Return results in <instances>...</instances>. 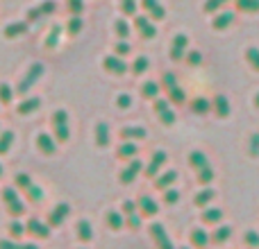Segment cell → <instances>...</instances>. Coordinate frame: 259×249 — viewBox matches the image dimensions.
<instances>
[{
	"label": "cell",
	"mask_w": 259,
	"mask_h": 249,
	"mask_svg": "<svg viewBox=\"0 0 259 249\" xmlns=\"http://www.w3.org/2000/svg\"><path fill=\"white\" fill-rule=\"evenodd\" d=\"M161 89H164L166 95H168V102H173V104L187 102V93L178 86V77H175V73H164V77H161Z\"/></svg>",
	"instance_id": "6da1fadb"
},
{
	"label": "cell",
	"mask_w": 259,
	"mask_h": 249,
	"mask_svg": "<svg viewBox=\"0 0 259 249\" xmlns=\"http://www.w3.org/2000/svg\"><path fill=\"white\" fill-rule=\"evenodd\" d=\"M53 122V129H55V141L57 143H66L71 138V127H68V113L64 109H57L50 118Z\"/></svg>",
	"instance_id": "7a4b0ae2"
},
{
	"label": "cell",
	"mask_w": 259,
	"mask_h": 249,
	"mask_svg": "<svg viewBox=\"0 0 259 249\" xmlns=\"http://www.w3.org/2000/svg\"><path fill=\"white\" fill-rule=\"evenodd\" d=\"M44 75V64H32L30 66V71H27V75L23 77V82L18 84V89H16V93H21V95H25L27 91L32 89V84H36L39 82V77Z\"/></svg>",
	"instance_id": "3957f363"
},
{
	"label": "cell",
	"mask_w": 259,
	"mask_h": 249,
	"mask_svg": "<svg viewBox=\"0 0 259 249\" xmlns=\"http://www.w3.org/2000/svg\"><path fill=\"white\" fill-rule=\"evenodd\" d=\"M150 236H152V240H155L157 249H175V245L170 242V236L166 233L164 224L152 222V224H150Z\"/></svg>",
	"instance_id": "277c9868"
},
{
	"label": "cell",
	"mask_w": 259,
	"mask_h": 249,
	"mask_svg": "<svg viewBox=\"0 0 259 249\" xmlns=\"http://www.w3.org/2000/svg\"><path fill=\"white\" fill-rule=\"evenodd\" d=\"M68 215H71V204H66V202H59V204L48 213V227H53V229L62 227L64 220H66Z\"/></svg>",
	"instance_id": "5b68a950"
},
{
	"label": "cell",
	"mask_w": 259,
	"mask_h": 249,
	"mask_svg": "<svg viewBox=\"0 0 259 249\" xmlns=\"http://www.w3.org/2000/svg\"><path fill=\"white\" fill-rule=\"evenodd\" d=\"M143 161H139V159H132L130 163L125 165V168L121 170V174H118V179H121V183H125V186H130V183L134 181V179L139 177V174L143 172Z\"/></svg>",
	"instance_id": "8992f818"
},
{
	"label": "cell",
	"mask_w": 259,
	"mask_h": 249,
	"mask_svg": "<svg viewBox=\"0 0 259 249\" xmlns=\"http://www.w3.org/2000/svg\"><path fill=\"white\" fill-rule=\"evenodd\" d=\"M187 48H189V36L187 34H175L173 41H170V59L173 61H180V59H184V54H187Z\"/></svg>",
	"instance_id": "52a82bcc"
},
{
	"label": "cell",
	"mask_w": 259,
	"mask_h": 249,
	"mask_svg": "<svg viewBox=\"0 0 259 249\" xmlns=\"http://www.w3.org/2000/svg\"><path fill=\"white\" fill-rule=\"evenodd\" d=\"M166 159H168V154H166L164 150H157L155 154H152V159H150V163L143 168V174H146L148 179H155L157 174H159V168L166 163Z\"/></svg>",
	"instance_id": "ba28073f"
},
{
	"label": "cell",
	"mask_w": 259,
	"mask_h": 249,
	"mask_svg": "<svg viewBox=\"0 0 259 249\" xmlns=\"http://www.w3.org/2000/svg\"><path fill=\"white\" fill-rule=\"evenodd\" d=\"M137 211L141 213V218H152V215L159 213V204L150 195H141L137 200Z\"/></svg>",
	"instance_id": "9c48e42d"
},
{
	"label": "cell",
	"mask_w": 259,
	"mask_h": 249,
	"mask_svg": "<svg viewBox=\"0 0 259 249\" xmlns=\"http://www.w3.org/2000/svg\"><path fill=\"white\" fill-rule=\"evenodd\" d=\"M25 233H30V236L46 240V238L50 236V227L41 222L39 218H30V220H27V224H25Z\"/></svg>",
	"instance_id": "30bf717a"
},
{
	"label": "cell",
	"mask_w": 259,
	"mask_h": 249,
	"mask_svg": "<svg viewBox=\"0 0 259 249\" xmlns=\"http://www.w3.org/2000/svg\"><path fill=\"white\" fill-rule=\"evenodd\" d=\"M103 66H105V71L112 73V75H123V73H127V64L123 61V57H118V54H109V57H105Z\"/></svg>",
	"instance_id": "8fae6325"
},
{
	"label": "cell",
	"mask_w": 259,
	"mask_h": 249,
	"mask_svg": "<svg viewBox=\"0 0 259 249\" xmlns=\"http://www.w3.org/2000/svg\"><path fill=\"white\" fill-rule=\"evenodd\" d=\"M134 27L139 30V34H141L143 39H155L157 36L155 25H152V21L148 16H137L134 18Z\"/></svg>",
	"instance_id": "7c38bea8"
},
{
	"label": "cell",
	"mask_w": 259,
	"mask_h": 249,
	"mask_svg": "<svg viewBox=\"0 0 259 249\" xmlns=\"http://www.w3.org/2000/svg\"><path fill=\"white\" fill-rule=\"evenodd\" d=\"M36 147H39V152L44 156H53L57 152V143H55V138L50 134H39L36 136Z\"/></svg>",
	"instance_id": "4fadbf2b"
},
{
	"label": "cell",
	"mask_w": 259,
	"mask_h": 249,
	"mask_svg": "<svg viewBox=\"0 0 259 249\" xmlns=\"http://www.w3.org/2000/svg\"><path fill=\"white\" fill-rule=\"evenodd\" d=\"M141 5L152 21H164L166 18V9L159 5V0H141Z\"/></svg>",
	"instance_id": "5bb4252c"
},
{
	"label": "cell",
	"mask_w": 259,
	"mask_h": 249,
	"mask_svg": "<svg viewBox=\"0 0 259 249\" xmlns=\"http://www.w3.org/2000/svg\"><path fill=\"white\" fill-rule=\"evenodd\" d=\"M189 238H191V245L196 249H207L211 245V233H207L205 229H193Z\"/></svg>",
	"instance_id": "9a60e30c"
},
{
	"label": "cell",
	"mask_w": 259,
	"mask_h": 249,
	"mask_svg": "<svg viewBox=\"0 0 259 249\" xmlns=\"http://www.w3.org/2000/svg\"><path fill=\"white\" fill-rule=\"evenodd\" d=\"M175 179H178V172H175V170H166V172H161L155 177V188L161 193L168 191V188L175 183Z\"/></svg>",
	"instance_id": "2e32d148"
},
{
	"label": "cell",
	"mask_w": 259,
	"mask_h": 249,
	"mask_svg": "<svg viewBox=\"0 0 259 249\" xmlns=\"http://www.w3.org/2000/svg\"><path fill=\"white\" fill-rule=\"evenodd\" d=\"M148 136V132L139 125H127V127L121 129V138L123 141H143Z\"/></svg>",
	"instance_id": "e0dca14e"
},
{
	"label": "cell",
	"mask_w": 259,
	"mask_h": 249,
	"mask_svg": "<svg viewBox=\"0 0 259 249\" xmlns=\"http://www.w3.org/2000/svg\"><path fill=\"white\" fill-rule=\"evenodd\" d=\"M211 109L216 111L219 118H228L230 113H232V109H230V100L225 98V95H216V98L211 100Z\"/></svg>",
	"instance_id": "ac0fdd59"
},
{
	"label": "cell",
	"mask_w": 259,
	"mask_h": 249,
	"mask_svg": "<svg viewBox=\"0 0 259 249\" xmlns=\"http://www.w3.org/2000/svg\"><path fill=\"white\" fill-rule=\"evenodd\" d=\"M137 145H134L132 141H125V143H121L118 145V150H116V156L118 159H123V161H132V159H137Z\"/></svg>",
	"instance_id": "d6986e66"
},
{
	"label": "cell",
	"mask_w": 259,
	"mask_h": 249,
	"mask_svg": "<svg viewBox=\"0 0 259 249\" xmlns=\"http://www.w3.org/2000/svg\"><path fill=\"white\" fill-rule=\"evenodd\" d=\"M189 165H191L193 170H200V168H205V165H209V159H207V154L205 152H200V150H193V152H189Z\"/></svg>",
	"instance_id": "ffe728a7"
},
{
	"label": "cell",
	"mask_w": 259,
	"mask_h": 249,
	"mask_svg": "<svg viewBox=\"0 0 259 249\" xmlns=\"http://www.w3.org/2000/svg\"><path fill=\"white\" fill-rule=\"evenodd\" d=\"M75 233H77V238H80L82 242L94 240V227H91L89 220H80V222H77V227H75Z\"/></svg>",
	"instance_id": "44dd1931"
},
{
	"label": "cell",
	"mask_w": 259,
	"mask_h": 249,
	"mask_svg": "<svg viewBox=\"0 0 259 249\" xmlns=\"http://www.w3.org/2000/svg\"><path fill=\"white\" fill-rule=\"evenodd\" d=\"M232 23H234V14L221 12V14H216V16H214V21H211V27H214V30H228Z\"/></svg>",
	"instance_id": "7402d4cb"
},
{
	"label": "cell",
	"mask_w": 259,
	"mask_h": 249,
	"mask_svg": "<svg viewBox=\"0 0 259 249\" xmlns=\"http://www.w3.org/2000/svg\"><path fill=\"white\" fill-rule=\"evenodd\" d=\"M27 32V21H16V23H9L5 27V36L7 39H16V36H23Z\"/></svg>",
	"instance_id": "603a6c76"
},
{
	"label": "cell",
	"mask_w": 259,
	"mask_h": 249,
	"mask_svg": "<svg viewBox=\"0 0 259 249\" xmlns=\"http://www.w3.org/2000/svg\"><path fill=\"white\" fill-rule=\"evenodd\" d=\"M96 145L98 147H107L109 145V125L100 120L96 125Z\"/></svg>",
	"instance_id": "cb8c5ba5"
},
{
	"label": "cell",
	"mask_w": 259,
	"mask_h": 249,
	"mask_svg": "<svg viewBox=\"0 0 259 249\" xmlns=\"http://www.w3.org/2000/svg\"><path fill=\"white\" fill-rule=\"evenodd\" d=\"M107 227L112 229V231H121V229L125 227V215L118 213V211H109L107 213Z\"/></svg>",
	"instance_id": "d4e9b609"
},
{
	"label": "cell",
	"mask_w": 259,
	"mask_h": 249,
	"mask_svg": "<svg viewBox=\"0 0 259 249\" xmlns=\"http://www.w3.org/2000/svg\"><path fill=\"white\" fill-rule=\"evenodd\" d=\"M39 104H41L39 98H27V100H23V102L18 104L16 111L21 113V116H30V113H34L36 109H39Z\"/></svg>",
	"instance_id": "484cf974"
},
{
	"label": "cell",
	"mask_w": 259,
	"mask_h": 249,
	"mask_svg": "<svg viewBox=\"0 0 259 249\" xmlns=\"http://www.w3.org/2000/svg\"><path fill=\"white\" fill-rule=\"evenodd\" d=\"M200 220H202V224H219L221 220H223V211L221 209H205L202 211V215H200Z\"/></svg>",
	"instance_id": "4316f807"
},
{
	"label": "cell",
	"mask_w": 259,
	"mask_h": 249,
	"mask_svg": "<svg viewBox=\"0 0 259 249\" xmlns=\"http://www.w3.org/2000/svg\"><path fill=\"white\" fill-rule=\"evenodd\" d=\"M191 111L198 113V116H205L207 111H211V100H207V98H196V100L191 102Z\"/></svg>",
	"instance_id": "83f0119b"
},
{
	"label": "cell",
	"mask_w": 259,
	"mask_h": 249,
	"mask_svg": "<svg viewBox=\"0 0 259 249\" xmlns=\"http://www.w3.org/2000/svg\"><path fill=\"white\" fill-rule=\"evenodd\" d=\"M230 238H232V229L230 227H216V231L211 233V242H216V245H223Z\"/></svg>",
	"instance_id": "f1b7e54d"
},
{
	"label": "cell",
	"mask_w": 259,
	"mask_h": 249,
	"mask_svg": "<svg viewBox=\"0 0 259 249\" xmlns=\"http://www.w3.org/2000/svg\"><path fill=\"white\" fill-rule=\"evenodd\" d=\"M161 86L157 84V82H146V84L141 86V95L146 100H157V95H159Z\"/></svg>",
	"instance_id": "f546056e"
},
{
	"label": "cell",
	"mask_w": 259,
	"mask_h": 249,
	"mask_svg": "<svg viewBox=\"0 0 259 249\" xmlns=\"http://www.w3.org/2000/svg\"><path fill=\"white\" fill-rule=\"evenodd\" d=\"M237 9L243 14H257L259 12V0H234Z\"/></svg>",
	"instance_id": "4dcf8cb0"
},
{
	"label": "cell",
	"mask_w": 259,
	"mask_h": 249,
	"mask_svg": "<svg viewBox=\"0 0 259 249\" xmlns=\"http://www.w3.org/2000/svg\"><path fill=\"white\" fill-rule=\"evenodd\" d=\"M211 200H214V191H211V188H205V191H200L196 197H193V204L202 209V206H207Z\"/></svg>",
	"instance_id": "1f68e13d"
},
{
	"label": "cell",
	"mask_w": 259,
	"mask_h": 249,
	"mask_svg": "<svg viewBox=\"0 0 259 249\" xmlns=\"http://www.w3.org/2000/svg\"><path fill=\"white\" fill-rule=\"evenodd\" d=\"M9 236H12L14 240H18V238L25 236V224L18 222V218H14L12 222H9Z\"/></svg>",
	"instance_id": "d6a6232c"
},
{
	"label": "cell",
	"mask_w": 259,
	"mask_h": 249,
	"mask_svg": "<svg viewBox=\"0 0 259 249\" xmlns=\"http://www.w3.org/2000/svg\"><path fill=\"white\" fill-rule=\"evenodd\" d=\"M12 143H14V132H9V129H5V132L0 134V156H3V154H7V152H9V147H12Z\"/></svg>",
	"instance_id": "836d02e7"
},
{
	"label": "cell",
	"mask_w": 259,
	"mask_h": 249,
	"mask_svg": "<svg viewBox=\"0 0 259 249\" xmlns=\"http://www.w3.org/2000/svg\"><path fill=\"white\" fill-rule=\"evenodd\" d=\"M5 206H7V213H9V215H14V218H18V215L25 213V204H23V202L18 200V197H16V200H12V202H7Z\"/></svg>",
	"instance_id": "e575fe53"
},
{
	"label": "cell",
	"mask_w": 259,
	"mask_h": 249,
	"mask_svg": "<svg viewBox=\"0 0 259 249\" xmlns=\"http://www.w3.org/2000/svg\"><path fill=\"white\" fill-rule=\"evenodd\" d=\"M198 181H200L202 186H209V183L214 181V168H211V165H205V168L198 170Z\"/></svg>",
	"instance_id": "d590c367"
},
{
	"label": "cell",
	"mask_w": 259,
	"mask_h": 249,
	"mask_svg": "<svg viewBox=\"0 0 259 249\" xmlns=\"http://www.w3.org/2000/svg\"><path fill=\"white\" fill-rule=\"evenodd\" d=\"M114 32H116L118 39H127L130 36V23L125 21V18H118V21L114 23Z\"/></svg>",
	"instance_id": "8d00e7d4"
},
{
	"label": "cell",
	"mask_w": 259,
	"mask_h": 249,
	"mask_svg": "<svg viewBox=\"0 0 259 249\" xmlns=\"http://www.w3.org/2000/svg\"><path fill=\"white\" fill-rule=\"evenodd\" d=\"M141 222H143V218H141V213H139V211H134V213L125 215V227H130L132 231L141 229Z\"/></svg>",
	"instance_id": "74e56055"
},
{
	"label": "cell",
	"mask_w": 259,
	"mask_h": 249,
	"mask_svg": "<svg viewBox=\"0 0 259 249\" xmlns=\"http://www.w3.org/2000/svg\"><path fill=\"white\" fill-rule=\"evenodd\" d=\"M148 66H150L148 57H137V59H134V64H132V68H130V71H132L134 75H141V73H146V71H148Z\"/></svg>",
	"instance_id": "f35d334b"
},
{
	"label": "cell",
	"mask_w": 259,
	"mask_h": 249,
	"mask_svg": "<svg viewBox=\"0 0 259 249\" xmlns=\"http://www.w3.org/2000/svg\"><path fill=\"white\" fill-rule=\"evenodd\" d=\"M246 61L250 64L252 71L259 73V48H248L246 50Z\"/></svg>",
	"instance_id": "ab89813d"
},
{
	"label": "cell",
	"mask_w": 259,
	"mask_h": 249,
	"mask_svg": "<svg viewBox=\"0 0 259 249\" xmlns=\"http://www.w3.org/2000/svg\"><path fill=\"white\" fill-rule=\"evenodd\" d=\"M36 12L41 14V18H44V16H50V14L57 12V5H55V0H46V3H41L39 7H36Z\"/></svg>",
	"instance_id": "60d3db41"
},
{
	"label": "cell",
	"mask_w": 259,
	"mask_h": 249,
	"mask_svg": "<svg viewBox=\"0 0 259 249\" xmlns=\"http://www.w3.org/2000/svg\"><path fill=\"white\" fill-rule=\"evenodd\" d=\"M157 116H159V120H161V125H166V127H170V125H175V120H178V118H175V111L173 109H164V111H159L157 113Z\"/></svg>",
	"instance_id": "b9f144b4"
},
{
	"label": "cell",
	"mask_w": 259,
	"mask_h": 249,
	"mask_svg": "<svg viewBox=\"0 0 259 249\" xmlns=\"http://www.w3.org/2000/svg\"><path fill=\"white\" fill-rule=\"evenodd\" d=\"M82 27H84V23H82V18H80V16H71V21H68L66 30H68V34H80V32H82Z\"/></svg>",
	"instance_id": "7bdbcfd3"
},
{
	"label": "cell",
	"mask_w": 259,
	"mask_h": 249,
	"mask_svg": "<svg viewBox=\"0 0 259 249\" xmlns=\"http://www.w3.org/2000/svg\"><path fill=\"white\" fill-rule=\"evenodd\" d=\"M25 195L30 197V202H41L44 200V191H41L39 186H34V183H30V186L25 188Z\"/></svg>",
	"instance_id": "ee69618b"
},
{
	"label": "cell",
	"mask_w": 259,
	"mask_h": 249,
	"mask_svg": "<svg viewBox=\"0 0 259 249\" xmlns=\"http://www.w3.org/2000/svg\"><path fill=\"white\" fill-rule=\"evenodd\" d=\"M59 32H62V27H59V25H55L53 30H50L48 39H46V48H57V43H59Z\"/></svg>",
	"instance_id": "f6af8a7d"
},
{
	"label": "cell",
	"mask_w": 259,
	"mask_h": 249,
	"mask_svg": "<svg viewBox=\"0 0 259 249\" xmlns=\"http://www.w3.org/2000/svg\"><path fill=\"white\" fill-rule=\"evenodd\" d=\"M12 98H14L12 86H9V84H0V102L9 104V102H12Z\"/></svg>",
	"instance_id": "bcb514c9"
},
{
	"label": "cell",
	"mask_w": 259,
	"mask_h": 249,
	"mask_svg": "<svg viewBox=\"0 0 259 249\" xmlns=\"http://www.w3.org/2000/svg\"><path fill=\"white\" fill-rule=\"evenodd\" d=\"M243 242H246L250 249H257L259 247V233L257 231H246L243 233Z\"/></svg>",
	"instance_id": "7dc6e473"
},
{
	"label": "cell",
	"mask_w": 259,
	"mask_h": 249,
	"mask_svg": "<svg viewBox=\"0 0 259 249\" xmlns=\"http://www.w3.org/2000/svg\"><path fill=\"white\" fill-rule=\"evenodd\" d=\"M225 3H228V0H207L205 7H202V9H205V14H216Z\"/></svg>",
	"instance_id": "c3c4849f"
},
{
	"label": "cell",
	"mask_w": 259,
	"mask_h": 249,
	"mask_svg": "<svg viewBox=\"0 0 259 249\" xmlns=\"http://www.w3.org/2000/svg\"><path fill=\"white\" fill-rule=\"evenodd\" d=\"M121 12L125 16H134L137 14V0H121Z\"/></svg>",
	"instance_id": "681fc988"
},
{
	"label": "cell",
	"mask_w": 259,
	"mask_h": 249,
	"mask_svg": "<svg viewBox=\"0 0 259 249\" xmlns=\"http://www.w3.org/2000/svg\"><path fill=\"white\" fill-rule=\"evenodd\" d=\"M82 9H84V0H68V12H71V16H80Z\"/></svg>",
	"instance_id": "f907efd6"
},
{
	"label": "cell",
	"mask_w": 259,
	"mask_h": 249,
	"mask_svg": "<svg viewBox=\"0 0 259 249\" xmlns=\"http://www.w3.org/2000/svg\"><path fill=\"white\" fill-rule=\"evenodd\" d=\"M187 61H189V66H200L202 64V52H198V50H189Z\"/></svg>",
	"instance_id": "816d5d0a"
},
{
	"label": "cell",
	"mask_w": 259,
	"mask_h": 249,
	"mask_svg": "<svg viewBox=\"0 0 259 249\" xmlns=\"http://www.w3.org/2000/svg\"><path fill=\"white\" fill-rule=\"evenodd\" d=\"M32 183V179H30V174H25V172H21V174H16V186L14 188H21V191H25L27 186Z\"/></svg>",
	"instance_id": "f5cc1de1"
},
{
	"label": "cell",
	"mask_w": 259,
	"mask_h": 249,
	"mask_svg": "<svg viewBox=\"0 0 259 249\" xmlns=\"http://www.w3.org/2000/svg\"><path fill=\"white\" fill-rule=\"evenodd\" d=\"M248 154H250V156H259V134H252V136H250Z\"/></svg>",
	"instance_id": "db71d44e"
},
{
	"label": "cell",
	"mask_w": 259,
	"mask_h": 249,
	"mask_svg": "<svg viewBox=\"0 0 259 249\" xmlns=\"http://www.w3.org/2000/svg\"><path fill=\"white\" fill-rule=\"evenodd\" d=\"M116 107H118V109H130V107H132V95L121 93V95L116 98Z\"/></svg>",
	"instance_id": "11a10c76"
},
{
	"label": "cell",
	"mask_w": 259,
	"mask_h": 249,
	"mask_svg": "<svg viewBox=\"0 0 259 249\" xmlns=\"http://www.w3.org/2000/svg\"><path fill=\"white\" fill-rule=\"evenodd\" d=\"M164 202H166V204H178V202H180V193L173 191V188L164 191Z\"/></svg>",
	"instance_id": "9f6ffc18"
},
{
	"label": "cell",
	"mask_w": 259,
	"mask_h": 249,
	"mask_svg": "<svg viewBox=\"0 0 259 249\" xmlns=\"http://www.w3.org/2000/svg\"><path fill=\"white\" fill-rule=\"evenodd\" d=\"M16 197H18V193H16V188H14V186H7L3 191V202H5V204H7V202H12V200H16Z\"/></svg>",
	"instance_id": "6f0895ef"
},
{
	"label": "cell",
	"mask_w": 259,
	"mask_h": 249,
	"mask_svg": "<svg viewBox=\"0 0 259 249\" xmlns=\"http://www.w3.org/2000/svg\"><path fill=\"white\" fill-rule=\"evenodd\" d=\"M114 52H116L118 57H125V54L130 52V43H127V41H121V43H116V48H114Z\"/></svg>",
	"instance_id": "680465c9"
},
{
	"label": "cell",
	"mask_w": 259,
	"mask_h": 249,
	"mask_svg": "<svg viewBox=\"0 0 259 249\" xmlns=\"http://www.w3.org/2000/svg\"><path fill=\"white\" fill-rule=\"evenodd\" d=\"M134 211H137V202H132V200L123 202V213L130 215V213H134Z\"/></svg>",
	"instance_id": "91938a15"
},
{
	"label": "cell",
	"mask_w": 259,
	"mask_h": 249,
	"mask_svg": "<svg viewBox=\"0 0 259 249\" xmlns=\"http://www.w3.org/2000/svg\"><path fill=\"white\" fill-rule=\"evenodd\" d=\"M168 107H170L168 100H155V113L164 111V109H168Z\"/></svg>",
	"instance_id": "94428289"
},
{
	"label": "cell",
	"mask_w": 259,
	"mask_h": 249,
	"mask_svg": "<svg viewBox=\"0 0 259 249\" xmlns=\"http://www.w3.org/2000/svg\"><path fill=\"white\" fill-rule=\"evenodd\" d=\"M0 249H21V245L14 240H0Z\"/></svg>",
	"instance_id": "6125c7cd"
},
{
	"label": "cell",
	"mask_w": 259,
	"mask_h": 249,
	"mask_svg": "<svg viewBox=\"0 0 259 249\" xmlns=\"http://www.w3.org/2000/svg\"><path fill=\"white\" fill-rule=\"evenodd\" d=\"M21 249H39L34 242H27V245H21Z\"/></svg>",
	"instance_id": "be15d7a7"
},
{
	"label": "cell",
	"mask_w": 259,
	"mask_h": 249,
	"mask_svg": "<svg viewBox=\"0 0 259 249\" xmlns=\"http://www.w3.org/2000/svg\"><path fill=\"white\" fill-rule=\"evenodd\" d=\"M255 107H257V109H259V93H257V95H255Z\"/></svg>",
	"instance_id": "e7e4bbea"
},
{
	"label": "cell",
	"mask_w": 259,
	"mask_h": 249,
	"mask_svg": "<svg viewBox=\"0 0 259 249\" xmlns=\"http://www.w3.org/2000/svg\"><path fill=\"white\" fill-rule=\"evenodd\" d=\"M0 177H3V165H0Z\"/></svg>",
	"instance_id": "03108f58"
},
{
	"label": "cell",
	"mask_w": 259,
	"mask_h": 249,
	"mask_svg": "<svg viewBox=\"0 0 259 249\" xmlns=\"http://www.w3.org/2000/svg\"><path fill=\"white\" fill-rule=\"evenodd\" d=\"M180 249H189V247H180Z\"/></svg>",
	"instance_id": "003e7915"
}]
</instances>
